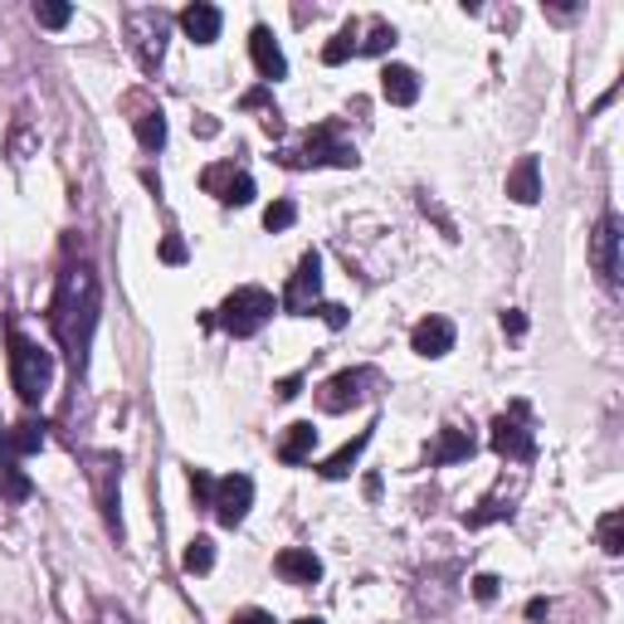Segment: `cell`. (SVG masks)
<instances>
[{
	"label": "cell",
	"mask_w": 624,
	"mask_h": 624,
	"mask_svg": "<svg viewBox=\"0 0 624 624\" xmlns=\"http://www.w3.org/2000/svg\"><path fill=\"white\" fill-rule=\"evenodd\" d=\"M98 313H103V288L88 264H73V269L59 274L55 303H49V333H55L59 351L69 356L73 372L88 366V347H93L98 333Z\"/></svg>",
	"instance_id": "cell-1"
},
{
	"label": "cell",
	"mask_w": 624,
	"mask_h": 624,
	"mask_svg": "<svg viewBox=\"0 0 624 624\" xmlns=\"http://www.w3.org/2000/svg\"><path fill=\"white\" fill-rule=\"evenodd\" d=\"M274 161H278V167H288V171H308V167H341V171H351L361 157H356V147L341 137L337 122H317L293 147H278Z\"/></svg>",
	"instance_id": "cell-2"
},
{
	"label": "cell",
	"mask_w": 624,
	"mask_h": 624,
	"mask_svg": "<svg viewBox=\"0 0 624 624\" xmlns=\"http://www.w3.org/2000/svg\"><path fill=\"white\" fill-rule=\"evenodd\" d=\"M49 380H55V356L24 333H10V386H16V396L24 405H40L49 396Z\"/></svg>",
	"instance_id": "cell-3"
},
{
	"label": "cell",
	"mask_w": 624,
	"mask_h": 624,
	"mask_svg": "<svg viewBox=\"0 0 624 624\" xmlns=\"http://www.w3.org/2000/svg\"><path fill=\"white\" fill-rule=\"evenodd\" d=\"M278 313V303H274V293L269 288H259V284H245V288H235L229 298L220 303V317L215 323L225 327L229 337H259L264 333V323Z\"/></svg>",
	"instance_id": "cell-4"
},
{
	"label": "cell",
	"mask_w": 624,
	"mask_h": 624,
	"mask_svg": "<svg viewBox=\"0 0 624 624\" xmlns=\"http://www.w3.org/2000/svg\"><path fill=\"white\" fill-rule=\"evenodd\" d=\"M167 34H171V16L157 6H142L127 16V44H132L137 63H142L147 73L161 69V55H167Z\"/></svg>",
	"instance_id": "cell-5"
},
{
	"label": "cell",
	"mask_w": 624,
	"mask_h": 624,
	"mask_svg": "<svg viewBox=\"0 0 624 624\" xmlns=\"http://www.w3.org/2000/svg\"><path fill=\"white\" fill-rule=\"evenodd\" d=\"M488 444L498 458H507V464H532V458H537V439H532V429H527V405L522 400L507 405V415L493 419Z\"/></svg>",
	"instance_id": "cell-6"
},
{
	"label": "cell",
	"mask_w": 624,
	"mask_h": 624,
	"mask_svg": "<svg viewBox=\"0 0 624 624\" xmlns=\"http://www.w3.org/2000/svg\"><path fill=\"white\" fill-rule=\"evenodd\" d=\"M372 386H380V376L372 366H351V372H337L333 380H323V390H317V405H323V415H347L351 405H361L372 396Z\"/></svg>",
	"instance_id": "cell-7"
},
{
	"label": "cell",
	"mask_w": 624,
	"mask_h": 624,
	"mask_svg": "<svg viewBox=\"0 0 624 624\" xmlns=\"http://www.w3.org/2000/svg\"><path fill=\"white\" fill-rule=\"evenodd\" d=\"M88 483H93V498H98V507H103L108 532L122 542V513H118L122 464H118V454H88Z\"/></svg>",
	"instance_id": "cell-8"
},
{
	"label": "cell",
	"mask_w": 624,
	"mask_h": 624,
	"mask_svg": "<svg viewBox=\"0 0 624 624\" xmlns=\"http://www.w3.org/2000/svg\"><path fill=\"white\" fill-rule=\"evenodd\" d=\"M317 308H323V259L308 249L298 259V274H293L288 288H284V313L288 317H313Z\"/></svg>",
	"instance_id": "cell-9"
},
{
	"label": "cell",
	"mask_w": 624,
	"mask_h": 624,
	"mask_svg": "<svg viewBox=\"0 0 624 624\" xmlns=\"http://www.w3.org/2000/svg\"><path fill=\"white\" fill-rule=\"evenodd\" d=\"M254 507V478L249 474H229L215 483V498H210V513L220 527H239Z\"/></svg>",
	"instance_id": "cell-10"
},
{
	"label": "cell",
	"mask_w": 624,
	"mask_h": 624,
	"mask_svg": "<svg viewBox=\"0 0 624 624\" xmlns=\"http://www.w3.org/2000/svg\"><path fill=\"white\" fill-rule=\"evenodd\" d=\"M200 186H206L220 206H249L254 200V176L239 171L235 161H215V167H206L200 171Z\"/></svg>",
	"instance_id": "cell-11"
},
{
	"label": "cell",
	"mask_w": 624,
	"mask_h": 624,
	"mask_svg": "<svg viewBox=\"0 0 624 624\" xmlns=\"http://www.w3.org/2000/svg\"><path fill=\"white\" fill-rule=\"evenodd\" d=\"M620 215L610 210L601 215V225H595V239H591V259H595V274H601L605 288H620Z\"/></svg>",
	"instance_id": "cell-12"
},
{
	"label": "cell",
	"mask_w": 624,
	"mask_h": 624,
	"mask_svg": "<svg viewBox=\"0 0 624 624\" xmlns=\"http://www.w3.org/2000/svg\"><path fill=\"white\" fill-rule=\"evenodd\" d=\"M410 347H415V356H425V361L449 356L454 351V323H449V317H425V323H415Z\"/></svg>",
	"instance_id": "cell-13"
},
{
	"label": "cell",
	"mask_w": 624,
	"mask_h": 624,
	"mask_svg": "<svg viewBox=\"0 0 624 624\" xmlns=\"http://www.w3.org/2000/svg\"><path fill=\"white\" fill-rule=\"evenodd\" d=\"M249 55H254V69H259V79L278 83L288 73V59H284V49H278V40L269 34V24H254V30H249Z\"/></svg>",
	"instance_id": "cell-14"
},
{
	"label": "cell",
	"mask_w": 624,
	"mask_h": 624,
	"mask_svg": "<svg viewBox=\"0 0 624 624\" xmlns=\"http://www.w3.org/2000/svg\"><path fill=\"white\" fill-rule=\"evenodd\" d=\"M44 449V425L40 419H24L16 429H0V464H20V458Z\"/></svg>",
	"instance_id": "cell-15"
},
{
	"label": "cell",
	"mask_w": 624,
	"mask_h": 624,
	"mask_svg": "<svg viewBox=\"0 0 624 624\" xmlns=\"http://www.w3.org/2000/svg\"><path fill=\"white\" fill-rule=\"evenodd\" d=\"M474 449H478V439L468 435V429H458V425H444V429H439V439L429 444V464H435V468L464 464V458H474Z\"/></svg>",
	"instance_id": "cell-16"
},
{
	"label": "cell",
	"mask_w": 624,
	"mask_h": 624,
	"mask_svg": "<svg viewBox=\"0 0 624 624\" xmlns=\"http://www.w3.org/2000/svg\"><path fill=\"white\" fill-rule=\"evenodd\" d=\"M274 571L288 585H317V581H323V562H317L308 546H288V552H278L274 556Z\"/></svg>",
	"instance_id": "cell-17"
},
{
	"label": "cell",
	"mask_w": 624,
	"mask_h": 624,
	"mask_svg": "<svg viewBox=\"0 0 624 624\" xmlns=\"http://www.w3.org/2000/svg\"><path fill=\"white\" fill-rule=\"evenodd\" d=\"M507 196L517 206H537L542 200V161L537 157H522L513 171H507Z\"/></svg>",
	"instance_id": "cell-18"
},
{
	"label": "cell",
	"mask_w": 624,
	"mask_h": 624,
	"mask_svg": "<svg viewBox=\"0 0 624 624\" xmlns=\"http://www.w3.org/2000/svg\"><path fill=\"white\" fill-rule=\"evenodd\" d=\"M380 93H386V103L410 108L419 98V73L405 69V63H386V73H380Z\"/></svg>",
	"instance_id": "cell-19"
},
{
	"label": "cell",
	"mask_w": 624,
	"mask_h": 624,
	"mask_svg": "<svg viewBox=\"0 0 624 624\" xmlns=\"http://www.w3.org/2000/svg\"><path fill=\"white\" fill-rule=\"evenodd\" d=\"M376 429V425H372ZM372 429H356V435L347 439V444H341V449L333 454V458H323V468H317V474H323L327 483H337V478H347L351 474V468H356V458H361L366 454V444H372Z\"/></svg>",
	"instance_id": "cell-20"
},
{
	"label": "cell",
	"mask_w": 624,
	"mask_h": 624,
	"mask_svg": "<svg viewBox=\"0 0 624 624\" xmlns=\"http://www.w3.org/2000/svg\"><path fill=\"white\" fill-rule=\"evenodd\" d=\"M220 24H225V16L215 6H186L181 10V30L196 44H215V40H220Z\"/></svg>",
	"instance_id": "cell-21"
},
{
	"label": "cell",
	"mask_w": 624,
	"mask_h": 624,
	"mask_svg": "<svg viewBox=\"0 0 624 624\" xmlns=\"http://www.w3.org/2000/svg\"><path fill=\"white\" fill-rule=\"evenodd\" d=\"M313 444H317V429L308 419H298V425H288V435L278 439V458H284V464H308Z\"/></svg>",
	"instance_id": "cell-22"
},
{
	"label": "cell",
	"mask_w": 624,
	"mask_h": 624,
	"mask_svg": "<svg viewBox=\"0 0 624 624\" xmlns=\"http://www.w3.org/2000/svg\"><path fill=\"white\" fill-rule=\"evenodd\" d=\"M137 127V142H142V151H161L167 147V118H161V108H142L132 118Z\"/></svg>",
	"instance_id": "cell-23"
},
{
	"label": "cell",
	"mask_w": 624,
	"mask_h": 624,
	"mask_svg": "<svg viewBox=\"0 0 624 624\" xmlns=\"http://www.w3.org/2000/svg\"><path fill=\"white\" fill-rule=\"evenodd\" d=\"M356 40H361V20H347V24H341V30L333 34V44L323 49V63H333V69H337V63H347V59L356 55Z\"/></svg>",
	"instance_id": "cell-24"
},
{
	"label": "cell",
	"mask_w": 624,
	"mask_h": 624,
	"mask_svg": "<svg viewBox=\"0 0 624 624\" xmlns=\"http://www.w3.org/2000/svg\"><path fill=\"white\" fill-rule=\"evenodd\" d=\"M181 566H186V576H210L215 571V542L210 537H190Z\"/></svg>",
	"instance_id": "cell-25"
},
{
	"label": "cell",
	"mask_w": 624,
	"mask_h": 624,
	"mask_svg": "<svg viewBox=\"0 0 624 624\" xmlns=\"http://www.w3.org/2000/svg\"><path fill=\"white\" fill-rule=\"evenodd\" d=\"M0 493H6L10 507H20V503L34 493V483L20 474V464H0Z\"/></svg>",
	"instance_id": "cell-26"
},
{
	"label": "cell",
	"mask_w": 624,
	"mask_h": 624,
	"mask_svg": "<svg viewBox=\"0 0 624 624\" xmlns=\"http://www.w3.org/2000/svg\"><path fill=\"white\" fill-rule=\"evenodd\" d=\"M396 44V30L386 20H366V40H356V55H386Z\"/></svg>",
	"instance_id": "cell-27"
},
{
	"label": "cell",
	"mask_w": 624,
	"mask_h": 624,
	"mask_svg": "<svg viewBox=\"0 0 624 624\" xmlns=\"http://www.w3.org/2000/svg\"><path fill=\"white\" fill-rule=\"evenodd\" d=\"M601 546H605V556L624 552V513H605L601 517Z\"/></svg>",
	"instance_id": "cell-28"
},
{
	"label": "cell",
	"mask_w": 624,
	"mask_h": 624,
	"mask_svg": "<svg viewBox=\"0 0 624 624\" xmlns=\"http://www.w3.org/2000/svg\"><path fill=\"white\" fill-rule=\"evenodd\" d=\"M34 20H40L44 30H63V24L73 20V10H69V6H49V0H40V6H34Z\"/></svg>",
	"instance_id": "cell-29"
},
{
	"label": "cell",
	"mask_w": 624,
	"mask_h": 624,
	"mask_svg": "<svg viewBox=\"0 0 624 624\" xmlns=\"http://www.w3.org/2000/svg\"><path fill=\"white\" fill-rule=\"evenodd\" d=\"M293 220H298V206H293V200H274V206L264 210V229H288Z\"/></svg>",
	"instance_id": "cell-30"
},
{
	"label": "cell",
	"mask_w": 624,
	"mask_h": 624,
	"mask_svg": "<svg viewBox=\"0 0 624 624\" xmlns=\"http://www.w3.org/2000/svg\"><path fill=\"white\" fill-rule=\"evenodd\" d=\"M190 493H196V503H200V507H210V498H215V478L206 474V468H190Z\"/></svg>",
	"instance_id": "cell-31"
},
{
	"label": "cell",
	"mask_w": 624,
	"mask_h": 624,
	"mask_svg": "<svg viewBox=\"0 0 624 624\" xmlns=\"http://www.w3.org/2000/svg\"><path fill=\"white\" fill-rule=\"evenodd\" d=\"M317 317H323L333 333H341V327H347V308H341V303H323V308H317Z\"/></svg>",
	"instance_id": "cell-32"
},
{
	"label": "cell",
	"mask_w": 624,
	"mask_h": 624,
	"mask_svg": "<svg viewBox=\"0 0 624 624\" xmlns=\"http://www.w3.org/2000/svg\"><path fill=\"white\" fill-rule=\"evenodd\" d=\"M161 264H186V245L176 235L161 239Z\"/></svg>",
	"instance_id": "cell-33"
},
{
	"label": "cell",
	"mask_w": 624,
	"mask_h": 624,
	"mask_svg": "<svg viewBox=\"0 0 624 624\" xmlns=\"http://www.w3.org/2000/svg\"><path fill=\"white\" fill-rule=\"evenodd\" d=\"M503 333H507V337H522V333H527V317H522L517 308H507V313H503Z\"/></svg>",
	"instance_id": "cell-34"
},
{
	"label": "cell",
	"mask_w": 624,
	"mask_h": 624,
	"mask_svg": "<svg viewBox=\"0 0 624 624\" xmlns=\"http://www.w3.org/2000/svg\"><path fill=\"white\" fill-rule=\"evenodd\" d=\"M298 390H303V376H284V380L274 386V396H278V400H298Z\"/></svg>",
	"instance_id": "cell-35"
},
{
	"label": "cell",
	"mask_w": 624,
	"mask_h": 624,
	"mask_svg": "<svg viewBox=\"0 0 624 624\" xmlns=\"http://www.w3.org/2000/svg\"><path fill=\"white\" fill-rule=\"evenodd\" d=\"M474 595L478 601H498V576H474Z\"/></svg>",
	"instance_id": "cell-36"
},
{
	"label": "cell",
	"mask_w": 624,
	"mask_h": 624,
	"mask_svg": "<svg viewBox=\"0 0 624 624\" xmlns=\"http://www.w3.org/2000/svg\"><path fill=\"white\" fill-rule=\"evenodd\" d=\"M229 624H274V615H269V610H239Z\"/></svg>",
	"instance_id": "cell-37"
},
{
	"label": "cell",
	"mask_w": 624,
	"mask_h": 624,
	"mask_svg": "<svg viewBox=\"0 0 624 624\" xmlns=\"http://www.w3.org/2000/svg\"><path fill=\"white\" fill-rule=\"evenodd\" d=\"M98 624H132V620H127V610H118V605H98Z\"/></svg>",
	"instance_id": "cell-38"
},
{
	"label": "cell",
	"mask_w": 624,
	"mask_h": 624,
	"mask_svg": "<svg viewBox=\"0 0 624 624\" xmlns=\"http://www.w3.org/2000/svg\"><path fill=\"white\" fill-rule=\"evenodd\" d=\"M30 147H34L30 127H20V132H16V147H10V151H16V161H24V151H30Z\"/></svg>",
	"instance_id": "cell-39"
},
{
	"label": "cell",
	"mask_w": 624,
	"mask_h": 624,
	"mask_svg": "<svg viewBox=\"0 0 624 624\" xmlns=\"http://www.w3.org/2000/svg\"><path fill=\"white\" fill-rule=\"evenodd\" d=\"M239 108H269V93H264V88H254V93L239 98ZM269 112H274V108H269Z\"/></svg>",
	"instance_id": "cell-40"
},
{
	"label": "cell",
	"mask_w": 624,
	"mask_h": 624,
	"mask_svg": "<svg viewBox=\"0 0 624 624\" xmlns=\"http://www.w3.org/2000/svg\"><path fill=\"white\" fill-rule=\"evenodd\" d=\"M196 132H200V137H215V132H220V122H215V118H206V112H200V118H196Z\"/></svg>",
	"instance_id": "cell-41"
},
{
	"label": "cell",
	"mask_w": 624,
	"mask_h": 624,
	"mask_svg": "<svg viewBox=\"0 0 624 624\" xmlns=\"http://www.w3.org/2000/svg\"><path fill=\"white\" fill-rule=\"evenodd\" d=\"M546 615H552V605H546V601H532L527 605V620H546Z\"/></svg>",
	"instance_id": "cell-42"
},
{
	"label": "cell",
	"mask_w": 624,
	"mask_h": 624,
	"mask_svg": "<svg viewBox=\"0 0 624 624\" xmlns=\"http://www.w3.org/2000/svg\"><path fill=\"white\" fill-rule=\"evenodd\" d=\"M298 624H323V620H317V615H313V620H298Z\"/></svg>",
	"instance_id": "cell-43"
}]
</instances>
